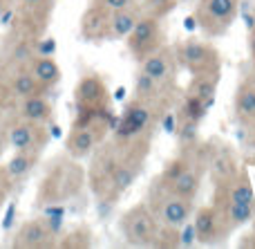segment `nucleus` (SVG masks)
I'll list each match as a JSON object with an SVG mask.
<instances>
[{
	"label": "nucleus",
	"mask_w": 255,
	"mask_h": 249,
	"mask_svg": "<svg viewBox=\"0 0 255 249\" xmlns=\"http://www.w3.org/2000/svg\"><path fill=\"white\" fill-rule=\"evenodd\" d=\"M163 115L166 112L161 108L132 97L126 103L124 115H121L119 124L115 128V137L124 139V142H132V139H150L152 142V135Z\"/></svg>",
	"instance_id": "nucleus-1"
},
{
	"label": "nucleus",
	"mask_w": 255,
	"mask_h": 249,
	"mask_svg": "<svg viewBox=\"0 0 255 249\" xmlns=\"http://www.w3.org/2000/svg\"><path fill=\"white\" fill-rule=\"evenodd\" d=\"M179 67L190 76L195 74H222V54L211 40L188 38L172 45Z\"/></svg>",
	"instance_id": "nucleus-2"
},
{
	"label": "nucleus",
	"mask_w": 255,
	"mask_h": 249,
	"mask_svg": "<svg viewBox=\"0 0 255 249\" xmlns=\"http://www.w3.org/2000/svg\"><path fill=\"white\" fill-rule=\"evenodd\" d=\"M148 207L152 209V214L157 216V220L163 227H177L181 229L193 216V202L184 200V198L175 196L168 187H163L157 178H154L152 187L148 191Z\"/></svg>",
	"instance_id": "nucleus-3"
},
{
	"label": "nucleus",
	"mask_w": 255,
	"mask_h": 249,
	"mask_svg": "<svg viewBox=\"0 0 255 249\" xmlns=\"http://www.w3.org/2000/svg\"><path fill=\"white\" fill-rule=\"evenodd\" d=\"M119 229H121V234H124L128 245L154 247L159 229H161V223H159L157 216L152 214L148 202H139V205L130 207V209L121 216Z\"/></svg>",
	"instance_id": "nucleus-4"
},
{
	"label": "nucleus",
	"mask_w": 255,
	"mask_h": 249,
	"mask_svg": "<svg viewBox=\"0 0 255 249\" xmlns=\"http://www.w3.org/2000/svg\"><path fill=\"white\" fill-rule=\"evenodd\" d=\"M238 16V0H197L195 20L206 38L226 34Z\"/></svg>",
	"instance_id": "nucleus-5"
},
{
	"label": "nucleus",
	"mask_w": 255,
	"mask_h": 249,
	"mask_svg": "<svg viewBox=\"0 0 255 249\" xmlns=\"http://www.w3.org/2000/svg\"><path fill=\"white\" fill-rule=\"evenodd\" d=\"M163 40L166 38H163V29H161V18L150 16L145 11L141 13L136 25L126 36V45L136 61H141L143 56H148V54H152L161 45H166Z\"/></svg>",
	"instance_id": "nucleus-6"
},
{
	"label": "nucleus",
	"mask_w": 255,
	"mask_h": 249,
	"mask_svg": "<svg viewBox=\"0 0 255 249\" xmlns=\"http://www.w3.org/2000/svg\"><path fill=\"white\" fill-rule=\"evenodd\" d=\"M193 232H195V241L199 245H217V243H224L233 234L224 214H222V209L215 202H211L206 207H199L195 211Z\"/></svg>",
	"instance_id": "nucleus-7"
},
{
	"label": "nucleus",
	"mask_w": 255,
	"mask_h": 249,
	"mask_svg": "<svg viewBox=\"0 0 255 249\" xmlns=\"http://www.w3.org/2000/svg\"><path fill=\"white\" fill-rule=\"evenodd\" d=\"M139 72L148 74L157 83L168 85V88H177V72H179V63H177L175 49L172 45H161L154 49L152 54L143 56L139 61Z\"/></svg>",
	"instance_id": "nucleus-8"
},
{
	"label": "nucleus",
	"mask_w": 255,
	"mask_h": 249,
	"mask_svg": "<svg viewBox=\"0 0 255 249\" xmlns=\"http://www.w3.org/2000/svg\"><path fill=\"white\" fill-rule=\"evenodd\" d=\"M74 99H76L79 110H88V112L108 110V106H110L108 85L99 74H85L79 81V85H76Z\"/></svg>",
	"instance_id": "nucleus-9"
},
{
	"label": "nucleus",
	"mask_w": 255,
	"mask_h": 249,
	"mask_svg": "<svg viewBox=\"0 0 255 249\" xmlns=\"http://www.w3.org/2000/svg\"><path fill=\"white\" fill-rule=\"evenodd\" d=\"M213 202H249V205H255V191L251 178H249V171L240 166L229 180L217 182Z\"/></svg>",
	"instance_id": "nucleus-10"
},
{
	"label": "nucleus",
	"mask_w": 255,
	"mask_h": 249,
	"mask_svg": "<svg viewBox=\"0 0 255 249\" xmlns=\"http://www.w3.org/2000/svg\"><path fill=\"white\" fill-rule=\"evenodd\" d=\"M49 135L43 128V124H36V121H18L9 128L7 133V142L13 151H43L45 144H47Z\"/></svg>",
	"instance_id": "nucleus-11"
},
{
	"label": "nucleus",
	"mask_w": 255,
	"mask_h": 249,
	"mask_svg": "<svg viewBox=\"0 0 255 249\" xmlns=\"http://www.w3.org/2000/svg\"><path fill=\"white\" fill-rule=\"evenodd\" d=\"M175 94H177V88H168V85L157 83V81L150 79L143 72L136 74L134 97L141 99V101L152 103V106L161 108L163 112H168V108H172V103H175Z\"/></svg>",
	"instance_id": "nucleus-12"
},
{
	"label": "nucleus",
	"mask_w": 255,
	"mask_h": 249,
	"mask_svg": "<svg viewBox=\"0 0 255 249\" xmlns=\"http://www.w3.org/2000/svg\"><path fill=\"white\" fill-rule=\"evenodd\" d=\"M56 232L49 227L47 220H29L18 229L16 238H13V247L20 249H40V247H52Z\"/></svg>",
	"instance_id": "nucleus-13"
},
{
	"label": "nucleus",
	"mask_w": 255,
	"mask_h": 249,
	"mask_svg": "<svg viewBox=\"0 0 255 249\" xmlns=\"http://www.w3.org/2000/svg\"><path fill=\"white\" fill-rule=\"evenodd\" d=\"M233 112L240 124L249 126L255 121V74L244 76L235 88L233 97Z\"/></svg>",
	"instance_id": "nucleus-14"
},
{
	"label": "nucleus",
	"mask_w": 255,
	"mask_h": 249,
	"mask_svg": "<svg viewBox=\"0 0 255 249\" xmlns=\"http://www.w3.org/2000/svg\"><path fill=\"white\" fill-rule=\"evenodd\" d=\"M108 18L110 11L97 7V4H90L88 11L81 18V34L88 40H108Z\"/></svg>",
	"instance_id": "nucleus-15"
},
{
	"label": "nucleus",
	"mask_w": 255,
	"mask_h": 249,
	"mask_svg": "<svg viewBox=\"0 0 255 249\" xmlns=\"http://www.w3.org/2000/svg\"><path fill=\"white\" fill-rule=\"evenodd\" d=\"M141 13H143L141 4L121 9V11H112L110 18H108V40L126 38V36L132 31V27L136 25V20H139Z\"/></svg>",
	"instance_id": "nucleus-16"
},
{
	"label": "nucleus",
	"mask_w": 255,
	"mask_h": 249,
	"mask_svg": "<svg viewBox=\"0 0 255 249\" xmlns=\"http://www.w3.org/2000/svg\"><path fill=\"white\" fill-rule=\"evenodd\" d=\"M208 171H211V178H213V184L217 182H224L229 180L235 171L240 169L238 160L235 155L229 151V146H222L220 151H211L208 153Z\"/></svg>",
	"instance_id": "nucleus-17"
},
{
	"label": "nucleus",
	"mask_w": 255,
	"mask_h": 249,
	"mask_svg": "<svg viewBox=\"0 0 255 249\" xmlns=\"http://www.w3.org/2000/svg\"><path fill=\"white\" fill-rule=\"evenodd\" d=\"M29 72L36 76V81H38L43 88L56 85L58 81H61V67H58V63L54 61L52 56H47V54H38V56H31Z\"/></svg>",
	"instance_id": "nucleus-18"
},
{
	"label": "nucleus",
	"mask_w": 255,
	"mask_h": 249,
	"mask_svg": "<svg viewBox=\"0 0 255 249\" xmlns=\"http://www.w3.org/2000/svg\"><path fill=\"white\" fill-rule=\"evenodd\" d=\"M215 205L222 209L231 232L253 223L255 218V205H249V202H215Z\"/></svg>",
	"instance_id": "nucleus-19"
},
{
	"label": "nucleus",
	"mask_w": 255,
	"mask_h": 249,
	"mask_svg": "<svg viewBox=\"0 0 255 249\" xmlns=\"http://www.w3.org/2000/svg\"><path fill=\"white\" fill-rule=\"evenodd\" d=\"M20 115H22V119H27V121L45 124V121L52 117V106H49V101L43 97V92L29 94V97H22Z\"/></svg>",
	"instance_id": "nucleus-20"
},
{
	"label": "nucleus",
	"mask_w": 255,
	"mask_h": 249,
	"mask_svg": "<svg viewBox=\"0 0 255 249\" xmlns=\"http://www.w3.org/2000/svg\"><path fill=\"white\" fill-rule=\"evenodd\" d=\"M38 151H16L13 153V157L7 162V166H4V171H7L9 180L11 182H18V180H22L25 175H29V171L36 166V162H38Z\"/></svg>",
	"instance_id": "nucleus-21"
},
{
	"label": "nucleus",
	"mask_w": 255,
	"mask_h": 249,
	"mask_svg": "<svg viewBox=\"0 0 255 249\" xmlns=\"http://www.w3.org/2000/svg\"><path fill=\"white\" fill-rule=\"evenodd\" d=\"M217 85H220V74H195L193 79H190L188 88H186V94L197 97L206 103H213Z\"/></svg>",
	"instance_id": "nucleus-22"
},
{
	"label": "nucleus",
	"mask_w": 255,
	"mask_h": 249,
	"mask_svg": "<svg viewBox=\"0 0 255 249\" xmlns=\"http://www.w3.org/2000/svg\"><path fill=\"white\" fill-rule=\"evenodd\" d=\"M211 103L202 101L197 97H190L186 94L179 103V112H177V121H190V124H199V121L206 117V110Z\"/></svg>",
	"instance_id": "nucleus-23"
},
{
	"label": "nucleus",
	"mask_w": 255,
	"mask_h": 249,
	"mask_svg": "<svg viewBox=\"0 0 255 249\" xmlns=\"http://www.w3.org/2000/svg\"><path fill=\"white\" fill-rule=\"evenodd\" d=\"M11 90H13V94H18V97H29V94L43 92L45 88L36 81V76L31 74L29 70H22V72H18V74H13Z\"/></svg>",
	"instance_id": "nucleus-24"
},
{
	"label": "nucleus",
	"mask_w": 255,
	"mask_h": 249,
	"mask_svg": "<svg viewBox=\"0 0 255 249\" xmlns=\"http://www.w3.org/2000/svg\"><path fill=\"white\" fill-rule=\"evenodd\" d=\"M177 4H179V0H148V2L141 4V9H143L145 13H150V16L163 18V16H168Z\"/></svg>",
	"instance_id": "nucleus-25"
},
{
	"label": "nucleus",
	"mask_w": 255,
	"mask_h": 249,
	"mask_svg": "<svg viewBox=\"0 0 255 249\" xmlns=\"http://www.w3.org/2000/svg\"><path fill=\"white\" fill-rule=\"evenodd\" d=\"M92 234H90V229H76V232H72L70 236H67V241H63L61 245L63 247H90L92 245Z\"/></svg>",
	"instance_id": "nucleus-26"
},
{
	"label": "nucleus",
	"mask_w": 255,
	"mask_h": 249,
	"mask_svg": "<svg viewBox=\"0 0 255 249\" xmlns=\"http://www.w3.org/2000/svg\"><path fill=\"white\" fill-rule=\"evenodd\" d=\"M92 4H97V7L112 13V11H121V9H128V7H134V4H139V0H92Z\"/></svg>",
	"instance_id": "nucleus-27"
},
{
	"label": "nucleus",
	"mask_w": 255,
	"mask_h": 249,
	"mask_svg": "<svg viewBox=\"0 0 255 249\" xmlns=\"http://www.w3.org/2000/svg\"><path fill=\"white\" fill-rule=\"evenodd\" d=\"M52 2H54V0H22L25 9H29V11H45V13L54 7Z\"/></svg>",
	"instance_id": "nucleus-28"
},
{
	"label": "nucleus",
	"mask_w": 255,
	"mask_h": 249,
	"mask_svg": "<svg viewBox=\"0 0 255 249\" xmlns=\"http://www.w3.org/2000/svg\"><path fill=\"white\" fill-rule=\"evenodd\" d=\"M9 184H11V180H9L7 171H4V169H0V202H2V200H4V196H7V191H9Z\"/></svg>",
	"instance_id": "nucleus-29"
},
{
	"label": "nucleus",
	"mask_w": 255,
	"mask_h": 249,
	"mask_svg": "<svg viewBox=\"0 0 255 249\" xmlns=\"http://www.w3.org/2000/svg\"><path fill=\"white\" fill-rule=\"evenodd\" d=\"M249 54H251V61L255 63V22L251 27V34H249Z\"/></svg>",
	"instance_id": "nucleus-30"
},
{
	"label": "nucleus",
	"mask_w": 255,
	"mask_h": 249,
	"mask_svg": "<svg viewBox=\"0 0 255 249\" xmlns=\"http://www.w3.org/2000/svg\"><path fill=\"white\" fill-rule=\"evenodd\" d=\"M247 238H251V241H247V243H244V245H253V247H255V218H253V232L249 234Z\"/></svg>",
	"instance_id": "nucleus-31"
},
{
	"label": "nucleus",
	"mask_w": 255,
	"mask_h": 249,
	"mask_svg": "<svg viewBox=\"0 0 255 249\" xmlns=\"http://www.w3.org/2000/svg\"><path fill=\"white\" fill-rule=\"evenodd\" d=\"M4 9H7V7H4V0H0V18H2V13H4Z\"/></svg>",
	"instance_id": "nucleus-32"
},
{
	"label": "nucleus",
	"mask_w": 255,
	"mask_h": 249,
	"mask_svg": "<svg viewBox=\"0 0 255 249\" xmlns=\"http://www.w3.org/2000/svg\"><path fill=\"white\" fill-rule=\"evenodd\" d=\"M2 148H4V137L0 135V153H2Z\"/></svg>",
	"instance_id": "nucleus-33"
},
{
	"label": "nucleus",
	"mask_w": 255,
	"mask_h": 249,
	"mask_svg": "<svg viewBox=\"0 0 255 249\" xmlns=\"http://www.w3.org/2000/svg\"><path fill=\"white\" fill-rule=\"evenodd\" d=\"M179 2H197V0H179Z\"/></svg>",
	"instance_id": "nucleus-34"
},
{
	"label": "nucleus",
	"mask_w": 255,
	"mask_h": 249,
	"mask_svg": "<svg viewBox=\"0 0 255 249\" xmlns=\"http://www.w3.org/2000/svg\"><path fill=\"white\" fill-rule=\"evenodd\" d=\"M253 67H255V63H253Z\"/></svg>",
	"instance_id": "nucleus-35"
}]
</instances>
